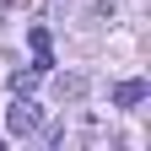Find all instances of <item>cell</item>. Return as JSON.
<instances>
[{"label": "cell", "mask_w": 151, "mask_h": 151, "mask_svg": "<svg viewBox=\"0 0 151 151\" xmlns=\"http://www.w3.org/2000/svg\"><path fill=\"white\" fill-rule=\"evenodd\" d=\"M38 81H43V70H38V65H32V70H11V92H32Z\"/></svg>", "instance_id": "obj_4"}, {"label": "cell", "mask_w": 151, "mask_h": 151, "mask_svg": "<svg viewBox=\"0 0 151 151\" xmlns=\"http://www.w3.org/2000/svg\"><path fill=\"white\" fill-rule=\"evenodd\" d=\"M86 92H92V81H86L81 70H65V76H54V97H60V103H81Z\"/></svg>", "instance_id": "obj_3"}, {"label": "cell", "mask_w": 151, "mask_h": 151, "mask_svg": "<svg viewBox=\"0 0 151 151\" xmlns=\"http://www.w3.org/2000/svg\"><path fill=\"white\" fill-rule=\"evenodd\" d=\"M146 97H151V81H146V76H129V81L113 86V108H140Z\"/></svg>", "instance_id": "obj_2"}, {"label": "cell", "mask_w": 151, "mask_h": 151, "mask_svg": "<svg viewBox=\"0 0 151 151\" xmlns=\"http://www.w3.org/2000/svg\"><path fill=\"white\" fill-rule=\"evenodd\" d=\"M38 124H43V108H38L27 92H16V103L6 108V129L11 135H38Z\"/></svg>", "instance_id": "obj_1"}]
</instances>
